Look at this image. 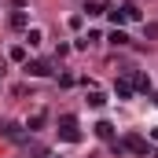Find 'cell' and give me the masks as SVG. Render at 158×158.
<instances>
[{"instance_id":"obj_7","label":"cell","mask_w":158,"mask_h":158,"mask_svg":"<svg viewBox=\"0 0 158 158\" xmlns=\"http://www.w3.org/2000/svg\"><path fill=\"white\" fill-rule=\"evenodd\" d=\"M132 88H140V92H147V88H151V77H147V74H132Z\"/></svg>"},{"instance_id":"obj_1","label":"cell","mask_w":158,"mask_h":158,"mask_svg":"<svg viewBox=\"0 0 158 158\" xmlns=\"http://www.w3.org/2000/svg\"><path fill=\"white\" fill-rule=\"evenodd\" d=\"M59 140H66V143H77L81 140V125L74 114H63L59 118Z\"/></svg>"},{"instance_id":"obj_10","label":"cell","mask_w":158,"mask_h":158,"mask_svg":"<svg viewBox=\"0 0 158 158\" xmlns=\"http://www.w3.org/2000/svg\"><path fill=\"white\" fill-rule=\"evenodd\" d=\"M103 103H107V96L99 88H88V107H103Z\"/></svg>"},{"instance_id":"obj_4","label":"cell","mask_w":158,"mask_h":158,"mask_svg":"<svg viewBox=\"0 0 158 158\" xmlns=\"http://www.w3.org/2000/svg\"><path fill=\"white\" fill-rule=\"evenodd\" d=\"M121 143H125V151H132V155H147V151H151V147H147V140H143V136H125V140H121Z\"/></svg>"},{"instance_id":"obj_3","label":"cell","mask_w":158,"mask_h":158,"mask_svg":"<svg viewBox=\"0 0 158 158\" xmlns=\"http://www.w3.org/2000/svg\"><path fill=\"white\" fill-rule=\"evenodd\" d=\"M22 70H26L30 77H48V74H52V63H48V59H33V63H26Z\"/></svg>"},{"instance_id":"obj_15","label":"cell","mask_w":158,"mask_h":158,"mask_svg":"<svg viewBox=\"0 0 158 158\" xmlns=\"http://www.w3.org/2000/svg\"><path fill=\"white\" fill-rule=\"evenodd\" d=\"M7 59H15V63H26V48H22V44H15V48L7 52Z\"/></svg>"},{"instance_id":"obj_9","label":"cell","mask_w":158,"mask_h":158,"mask_svg":"<svg viewBox=\"0 0 158 158\" xmlns=\"http://www.w3.org/2000/svg\"><path fill=\"white\" fill-rule=\"evenodd\" d=\"M11 26H15V30H26V26H30V15H26V11H15V15H11Z\"/></svg>"},{"instance_id":"obj_13","label":"cell","mask_w":158,"mask_h":158,"mask_svg":"<svg viewBox=\"0 0 158 158\" xmlns=\"http://www.w3.org/2000/svg\"><path fill=\"white\" fill-rule=\"evenodd\" d=\"M44 121H48V114H44V110H37V114H33V118H30V125H26V129H30V132H33V129H40V125H44Z\"/></svg>"},{"instance_id":"obj_8","label":"cell","mask_w":158,"mask_h":158,"mask_svg":"<svg viewBox=\"0 0 158 158\" xmlns=\"http://www.w3.org/2000/svg\"><path fill=\"white\" fill-rule=\"evenodd\" d=\"M85 11H88V15H107V4H103V0H88Z\"/></svg>"},{"instance_id":"obj_11","label":"cell","mask_w":158,"mask_h":158,"mask_svg":"<svg viewBox=\"0 0 158 158\" xmlns=\"http://www.w3.org/2000/svg\"><path fill=\"white\" fill-rule=\"evenodd\" d=\"M107 15H110V22H114V30H118L121 22H129V19H125V7H110Z\"/></svg>"},{"instance_id":"obj_18","label":"cell","mask_w":158,"mask_h":158,"mask_svg":"<svg viewBox=\"0 0 158 158\" xmlns=\"http://www.w3.org/2000/svg\"><path fill=\"white\" fill-rule=\"evenodd\" d=\"M151 136H155V140H158V125H155V129H151Z\"/></svg>"},{"instance_id":"obj_19","label":"cell","mask_w":158,"mask_h":158,"mask_svg":"<svg viewBox=\"0 0 158 158\" xmlns=\"http://www.w3.org/2000/svg\"><path fill=\"white\" fill-rule=\"evenodd\" d=\"M151 99H155V107H158V92H155V96H151Z\"/></svg>"},{"instance_id":"obj_6","label":"cell","mask_w":158,"mask_h":158,"mask_svg":"<svg viewBox=\"0 0 158 158\" xmlns=\"http://www.w3.org/2000/svg\"><path fill=\"white\" fill-rule=\"evenodd\" d=\"M96 136L110 143V140H114V125H110V121H96Z\"/></svg>"},{"instance_id":"obj_14","label":"cell","mask_w":158,"mask_h":158,"mask_svg":"<svg viewBox=\"0 0 158 158\" xmlns=\"http://www.w3.org/2000/svg\"><path fill=\"white\" fill-rule=\"evenodd\" d=\"M110 44H114V48H121V44H129V37H125V33H121V30H110Z\"/></svg>"},{"instance_id":"obj_5","label":"cell","mask_w":158,"mask_h":158,"mask_svg":"<svg viewBox=\"0 0 158 158\" xmlns=\"http://www.w3.org/2000/svg\"><path fill=\"white\" fill-rule=\"evenodd\" d=\"M132 92H136V88H132V81H129V77H118V81H114V96H118V99H129Z\"/></svg>"},{"instance_id":"obj_2","label":"cell","mask_w":158,"mask_h":158,"mask_svg":"<svg viewBox=\"0 0 158 158\" xmlns=\"http://www.w3.org/2000/svg\"><path fill=\"white\" fill-rule=\"evenodd\" d=\"M0 136L11 140V143H26V132H22V125H15V121H4V125H0Z\"/></svg>"},{"instance_id":"obj_12","label":"cell","mask_w":158,"mask_h":158,"mask_svg":"<svg viewBox=\"0 0 158 158\" xmlns=\"http://www.w3.org/2000/svg\"><path fill=\"white\" fill-rule=\"evenodd\" d=\"M40 40H44V33H40V30H26V44H30V48H37Z\"/></svg>"},{"instance_id":"obj_17","label":"cell","mask_w":158,"mask_h":158,"mask_svg":"<svg viewBox=\"0 0 158 158\" xmlns=\"http://www.w3.org/2000/svg\"><path fill=\"white\" fill-rule=\"evenodd\" d=\"M4 70H7V59H4V55H0V77H4Z\"/></svg>"},{"instance_id":"obj_16","label":"cell","mask_w":158,"mask_h":158,"mask_svg":"<svg viewBox=\"0 0 158 158\" xmlns=\"http://www.w3.org/2000/svg\"><path fill=\"white\" fill-rule=\"evenodd\" d=\"M26 151H30V155H33V158H44V155H48V151H44L40 143H26Z\"/></svg>"}]
</instances>
